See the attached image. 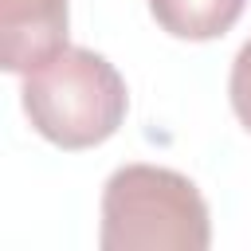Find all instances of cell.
<instances>
[{"label":"cell","instance_id":"obj_1","mask_svg":"<svg viewBox=\"0 0 251 251\" xmlns=\"http://www.w3.org/2000/svg\"><path fill=\"white\" fill-rule=\"evenodd\" d=\"M212 220L200 188L165 165H122L102 188V251H208Z\"/></svg>","mask_w":251,"mask_h":251},{"label":"cell","instance_id":"obj_2","mask_svg":"<svg viewBox=\"0 0 251 251\" xmlns=\"http://www.w3.org/2000/svg\"><path fill=\"white\" fill-rule=\"evenodd\" d=\"M24 114L59 149H94L118 133L129 90L118 67L90 47H63L51 63L24 75Z\"/></svg>","mask_w":251,"mask_h":251},{"label":"cell","instance_id":"obj_3","mask_svg":"<svg viewBox=\"0 0 251 251\" xmlns=\"http://www.w3.org/2000/svg\"><path fill=\"white\" fill-rule=\"evenodd\" d=\"M67 0H0V63L12 75H31L67 43Z\"/></svg>","mask_w":251,"mask_h":251},{"label":"cell","instance_id":"obj_4","mask_svg":"<svg viewBox=\"0 0 251 251\" xmlns=\"http://www.w3.org/2000/svg\"><path fill=\"white\" fill-rule=\"evenodd\" d=\"M243 8L247 0H149L157 27L169 31L173 39H192V43L220 39L224 31H231Z\"/></svg>","mask_w":251,"mask_h":251},{"label":"cell","instance_id":"obj_5","mask_svg":"<svg viewBox=\"0 0 251 251\" xmlns=\"http://www.w3.org/2000/svg\"><path fill=\"white\" fill-rule=\"evenodd\" d=\"M227 98H231V110H235L239 126L251 133V39L239 47V55H235V63H231Z\"/></svg>","mask_w":251,"mask_h":251}]
</instances>
